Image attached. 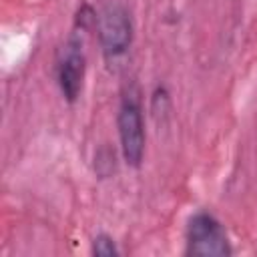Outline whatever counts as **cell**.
Returning a JSON list of instances; mask_svg holds the SVG:
<instances>
[{
    "label": "cell",
    "instance_id": "obj_1",
    "mask_svg": "<svg viewBox=\"0 0 257 257\" xmlns=\"http://www.w3.org/2000/svg\"><path fill=\"white\" fill-rule=\"evenodd\" d=\"M116 128L124 163L131 167H139L145 155V120L139 90L135 86H128V90L120 98L116 112Z\"/></svg>",
    "mask_w": 257,
    "mask_h": 257
},
{
    "label": "cell",
    "instance_id": "obj_2",
    "mask_svg": "<svg viewBox=\"0 0 257 257\" xmlns=\"http://www.w3.org/2000/svg\"><path fill=\"white\" fill-rule=\"evenodd\" d=\"M185 237H187V249H185L187 255L225 257L233 253L223 223L207 211H199L189 219Z\"/></svg>",
    "mask_w": 257,
    "mask_h": 257
},
{
    "label": "cell",
    "instance_id": "obj_3",
    "mask_svg": "<svg viewBox=\"0 0 257 257\" xmlns=\"http://www.w3.org/2000/svg\"><path fill=\"white\" fill-rule=\"evenodd\" d=\"M96 32L104 58L114 60L131 48L133 20L122 4H106L96 14Z\"/></svg>",
    "mask_w": 257,
    "mask_h": 257
},
{
    "label": "cell",
    "instance_id": "obj_4",
    "mask_svg": "<svg viewBox=\"0 0 257 257\" xmlns=\"http://www.w3.org/2000/svg\"><path fill=\"white\" fill-rule=\"evenodd\" d=\"M84 70H86V60L82 52V40L78 36H70L56 60V80L64 100L68 102L78 100L82 92Z\"/></svg>",
    "mask_w": 257,
    "mask_h": 257
},
{
    "label": "cell",
    "instance_id": "obj_5",
    "mask_svg": "<svg viewBox=\"0 0 257 257\" xmlns=\"http://www.w3.org/2000/svg\"><path fill=\"white\" fill-rule=\"evenodd\" d=\"M92 253L98 257H114L118 255L116 243L112 241V237H108L106 233H100L92 239Z\"/></svg>",
    "mask_w": 257,
    "mask_h": 257
}]
</instances>
